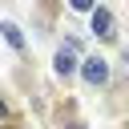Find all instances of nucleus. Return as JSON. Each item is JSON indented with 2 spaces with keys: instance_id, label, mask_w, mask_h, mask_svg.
<instances>
[{
  "instance_id": "nucleus-1",
  "label": "nucleus",
  "mask_w": 129,
  "mask_h": 129,
  "mask_svg": "<svg viewBox=\"0 0 129 129\" xmlns=\"http://www.w3.org/2000/svg\"><path fill=\"white\" fill-rule=\"evenodd\" d=\"M81 77H85L89 85H105V81H109V64H105L101 56H85V60H81Z\"/></svg>"
},
{
  "instance_id": "nucleus-5",
  "label": "nucleus",
  "mask_w": 129,
  "mask_h": 129,
  "mask_svg": "<svg viewBox=\"0 0 129 129\" xmlns=\"http://www.w3.org/2000/svg\"><path fill=\"white\" fill-rule=\"evenodd\" d=\"M73 12H97V0H69Z\"/></svg>"
},
{
  "instance_id": "nucleus-2",
  "label": "nucleus",
  "mask_w": 129,
  "mask_h": 129,
  "mask_svg": "<svg viewBox=\"0 0 129 129\" xmlns=\"http://www.w3.org/2000/svg\"><path fill=\"white\" fill-rule=\"evenodd\" d=\"M93 32L105 36V40L113 36V12H109V8H97V12H93Z\"/></svg>"
},
{
  "instance_id": "nucleus-7",
  "label": "nucleus",
  "mask_w": 129,
  "mask_h": 129,
  "mask_svg": "<svg viewBox=\"0 0 129 129\" xmlns=\"http://www.w3.org/2000/svg\"><path fill=\"white\" fill-rule=\"evenodd\" d=\"M69 129H85V125H69Z\"/></svg>"
},
{
  "instance_id": "nucleus-6",
  "label": "nucleus",
  "mask_w": 129,
  "mask_h": 129,
  "mask_svg": "<svg viewBox=\"0 0 129 129\" xmlns=\"http://www.w3.org/2000/svg\"><path fill=\"white\" fill-rule=\"evenodd\" d=\"M4 113H8V109H4V101H0V117H4Z\"/></svg>"
},
{
  "instance_id": "nucleus-3",
  "label": "nucleus",
  "mask_w": 129,
  "mask_h": 129,
  "mask_svg": "<svg viewBox=\"0 0 129 129\" xmlns=\"http://www.w3.org/2000/svg\"><path fill=\"white\" fill-rule=\"evenodd\" d=\"M77 73V64H73V48L64 44L60 52H56V77H73Z\"/></svg>"
},
{
  "instance_id": "nucleus-4",
  "label": "nucleus",
  "mask_w": 129,
  "mask_h": 129,
  "mask_svg": "<svg viewBox=\"0 0 129 129\" xmlns=\"http://www.w3.org/2000/svg\"><path fill=\"white\" fill-rule=\"evenodd\" d=\"M0 32H4V40H8L12 48H24V32H20L12 20H4V24H0Z\"/></svg>"
}]
</instances>
